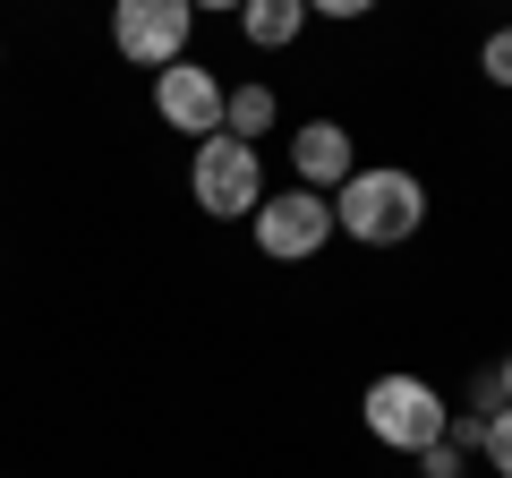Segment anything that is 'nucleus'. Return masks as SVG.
Masks as SVG:
<instances>
[{
    "label": "nucleus",
    "mask_w": 512,
    "mask_h": 478,
    "mask_svg": "<svg viewBox=\"0 0 512 478\" xmlns=\"http://www.w3.org/2000/svg\"><path fill=\"white\" fill-rule=\"evenodd\" d=\"M333 231L359 248H410L427 231V180L410 163H359L333 188Z\"/></svg>",
    "instance_id": "obj_1"
},
{
    "label": "nucleus",
    "mask_w": 512,
    "mask_h": 478,
    "mask_svg": "<svg viewBox=\"0 0 512 478\" xmlns=\"http://www.w3.org/2000/svg\"><path fill=\"white\" fill-rule=\"evenodd\" d=\"M359 427L384 444V453H410V461H419L427 444H444L453 402H444V385H427V376L384 368V376H367V393H359Z\"/></svg>",
    "instance_id": "obj_2"
},
{
    "label": "nucleus",
    "mask_w": 512,
    "mask_h": 478,
    "mask_svg": "<svg viewBox=\"0 0 512 478\" xmlns=\"http://www.w3.org/2000/svg\"><path fill=\"white\" fill-rule=\"evenodd\" d=\"M188 197H197V214L214 222H248L256 205H265V154L248 146V137H197V154H188Z\"/></svg>",
    "instance_id": "obj_3"
},
{
    "label": "nucleus",
    "mask_w": 512,
    "mask_h": 478,
    "mask_svg": "<svg viewBox=\"0 0 512 478\" xmlns=\"http://www.w3.org/2000/svg\"><path fill=\"white\" fill-rule=\"evenodd\" d=\"M248 231H256V248L274 265H308V257H325V239H333V197H316V188H265V205L248 214Z\"/></svg>",
    "instance_id": "obj_4"
},
{
    "label": "nucleus",
    "mask_w": 512,
    "mask_h": 478,
    "mask_svg": "<svg viewBox=\"0 0 512 478\" xmlns=\"http://www.w3.org/2000/svg\"><path fill=\"white\" fill-rule=\"evenodd\" d=\"M188 35H197V9L188 0H111V52L128 69H171V60H188Z\"/></svg>",
    "instance_id": "obj_5"
},
{
    "label": "nucleus",
    "mask_w": 512,
    "mask_h": 478,
    "mask_svg": "<svg viewBox=\"0 0 512 478\" xmlns=\"http://www.w3.org/2000/svg\"><path fill=\"white\" fill-rule=\"evenodd\" d=\"M154 120L180 129V137H214L222 129V69H205V60L154 69Z\"/></svg>",
    "instance_id": "obj_6"
},
{
    "label": "nucleus",
    "mask_w": 512,
    "mask_h": 478,
    "mask_svg": "<svg viewBox=\"0 0 512 478\" xmlns=\"http://www.w3.org/2000/svg\"><path fill=\"white\" fill-rule=\"evenodd\" d=\"M350 171H359V137H350L342 120H299V129H291V180L299 188L333 197Z\"/></svg>",
    "instance_id": "obj_7"
},
{
    "label": "nucleus",
    "mask_w": 512,
    "mask_h": 478,
    "mask_svg": "<svg viewBox=\"0 0 512 478\" xmlns=\"http://www.w3.org/2000/svg\"><path fill=\"white\" fill-rule=\"evenodd\" d=\"M308 26H316L308 0H248V9H239V35H248L256 52H291Z\"/></svg>",
    "instance_id": "obj_8"
},
{
    "label": "nucleus",
    "mask_w": 512,
    "mask_h": 478,
    "mask_svg": "<svg viewBox=\"0 0 512 478\" xmlns=\"http://www.w3.org/2000/svg\"><path fill=\"white\" fill-rule=\"evenodd\" d=\"M282 129V94L274 86H256V77H248V86H222V137H248V146H256V137H274Z\"/></svg>",
    "instance_id": "obj_9"
},
{
    "label": "nucleus",
    "mask_w": 512,
    "mask_h": 478,
    "mask_svg": "<svg viewBox=\"0 0 512 478\" xmlns=\"http://www.w3.org/2000/svg\"><path fill=\"white\" fill-rule=\"evenodd\" d=\"M478 77H487L495 94H512V26H495V35L478 43Z\"/></svg>",
    "instance_id": "obj_10"
},
{
    "label": "nucleus",
    "mask_w": 512,
    "mask_h": 478,
    "mask_svg": "<svg viewBox=\"0 0 512 478\" xmlns=\"http://www.w3.org/2000/svg\"><path fill=\"white\" fill-rule=\"evenodd\" d=\"M478 461H487L495 478H512V402L487 410V444H478Z\"/></svg>",
    "instance_id": "obj_11"
},
{
    "label": "nucleus",
    "mask_w": 512,
    "mask_h": 478,
    "mask_svg": "<svg viewBox=\"0 0 512 478\" xmlns=\"http://www.w3.org/2000/svg\"><path fill=\"white\" fill-rule=\"evenodd\" d=\"M419 478H470V453H461V444H427V453H419Z\"/></svg>",
    "instance_id": "obj_12"
},
{
    "label": "nucleus",
    "mask_w": 512,
    "mask_h": 478,
    "mask_svg": "<svg viewBox=\"0 0 512 478\" xmlns=\"http://www.w3.org/2000/svg\"><path fill=\"white\" fill-rule=\"evenodd\" d=\"M384 0H308V18H333V26H359V18H376Z\"/></svg>",
    "instance_id": "obj_13"
},
{
    "label": "nucleus",
    "mask_w": 512,
    "mask_h": 478,
    "mask_svg": "<svg viewBox=\"0 0 512 478\" xmlns=\"http://www.w3.org/2000/svg\"><path fill=\"white\" fill-rule=\"evenodd\" d=\"M188 9H197V18H239L248 0H188Z\"/></svg>",
    "instance_id": "obj_14"
},
{
    "label": "nucleus",
    "mask_w": 512,
    "mask_h": 478,
    "mask_svg": "<svg viewBox=\"0 0 512 478\" xmlns=\"http://www.w3.org/2000/svg\"><path fill=\"white\" fill-rule=\"evenodd\" d=\"M495 393H504V402H512V350H504V359H495Z\"/></svg>",
    "instance_id": "obj_15"
},
{
    "label": "nucleus",
    "mask_w": 512,
    "mask_h": 478,
    "mask_svg": "<svg viewBox=\"0 0 512 478\" xmlns=\"http://www.w3.org/2000/svg\"><path fill=\"white\" fill-rule=\"evenodd\" d=\"M0 69H9V43H0Z\"/></svg>",
    "instance_id": "obj_16"
}]
</instances>
